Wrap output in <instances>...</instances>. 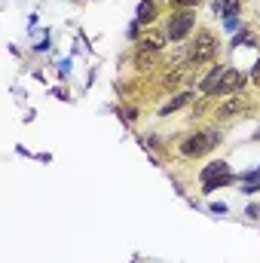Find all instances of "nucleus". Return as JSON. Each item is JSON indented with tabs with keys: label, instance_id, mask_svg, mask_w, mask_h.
Returning <instances> with one entry per match:
<instances>
[{
	"label": "nucleus",
	"instance_id": "6",
	"mask_svg": "<svg viewBox=\"0 0 260 263\" xmlns=\"http://www.w3.org/2000/svg\"><path fill=\"white\" fill-rule=\"evenodd\" d=\"M165 34H156V31H147L144 34V40H141V49H153V52H159L162 46H165Z\"/></svg>",
	"mask_w": 260,
	"mask_h": 263
},
{
	"label": "nucleus",
	"instance_id": "9",
	"mask_svg": "<svg viewBox=\"0 0 260 263\" xmlns=\"http://www.w3.org/2000/svg\"><path fill=\"white\" fill-rule=\"evenodd\" d=\"M245 110V104L239 101V98H230L224 107H217V117H236V114H242Z\"/></svg>",
	"mask_w": 260,
	"mask_h": 263
},
{
	"label": "nucleus",
	"instance_id": "8",
	"mask_svg": "<svg viewBox=\"0 0 260 263\" xmlns=\"http://www.w3.org/2000/svg\"><path fill=\"white\" fill-rule=\"evenodd\" d=\"M224 175H230V172H227V162H211V165L202 172V184H208V181H214V178H224Z\"/></svg>",
	"mask_w": 260,
	"mask_h": 263
},
{
	"label": "nucleus",
	"instance_id": "1",
	"mask_svg": "<svg viewBox=\"0 0 260 263\" xmlns=\"http://www.w3.org/2000/svg\"><path fill=\"white\" fill-rule=\"evenodd\" d=\"M214 52H217V40H214V34H211V31H199L187 55H190V65H202V62H211Z\"/></svg>",
	"mask_w": 260,
	"mask_h": 263
},
{
	"label": "nucleus",
	"instance_id": "11",
	"mask_svg": "<svg viewBox=\"0 0 260 263\" xmlns=\"http://www.w3.org/2000/svg\"><path fill=\"white\" fill-rule=\"evenodd\" d=\"M224 12H227V18H233V15L239 12V0H227V3H224Z\"/></svg>",
	"mask_w": 260,
	"mask_h": 263
},
{
	"label": "nucleus",
	"instance_id": "5",
	"mask_svg": "<svg viewBox=\"0 0 260 263\" xmlns=\"http://www.w3.org/2000/svg\"><path fill=\"white\" fill-rule=\"evenodd\" d=\"M220 80H224V67H214L205 80H202V92L211 95V92H220Z\"/></svg>",
	"mask_w": 260,
	"mask_h": 263
},
{
	"label": "nucleus",
	"instance_id": "14",
	"mask_svg": "<svg viewBox=\"0 0 260 263\" xmlns=\"http://www.w3.org/2000/svg\"><path fill=\"white\" fill-rule=\"evenodd\" d=\"M175 3H178V6H196L199 0H175Z\"/></svg>",
	"mask_w": 260,
	"mask_h": 263
},
{
	"label": "nucleus",
	"instance_id": "4",
	"mask_svg": "<svg viewBox=\"0 0 260 263\" xmlns=\"http://www.w3.org/2000/svg\"><path fill=\"white\" fill-rule=\"evenodd\" d=\"M242 89H245V73H239V70H224L220 95H233V92H242Z\"/></svg>",
	"mask_w": 260,
	"mask_h": 263
},
{
	"label": "nucleus",
	"instance_id": "10",
	"mask_svg": "<svg viewBox=\"0 0 260 263\" xmlns=\"http://www.w3.org/2000/svg\"><path fill=\"white\" fill-rule=\"evenodd\" d=\"M153 15H156V6H153L150 0H144V3L138 6V22H153Z\"/></svg>",
	"mask_w": 260,
	"mask_h": 263
},
{
	"label": "nucleus",
	"instance_id": "3",
	"mask_svg": "<svg viewBox=\"0 0 260 263\" xmlns=\"http://www.w3.org/2000/svg\"><path fill=\"white\" fill-rule=\"evenodd\" d=\"M214 144H217V132H199V135L187 138V141L181 144V153H184V156H202V153H208Z\"/></svg>",
	"mask_w": 260,
	"mask_h": 263
},
{
	"label": "nucleus",
	"instance_id": "15",
	"mask_svg": "<svg viewBox=\"0 0 260 263\" xmlns=\"http://www.w3.org/2000/svg\"><path fill=\"white\" fill-rule=\"evenodd\" d=\"M257 141H260V132H257Z\"/></svg>",
	"mask_w": 260,
	"mask_h": 263
},
{
	"label": "nucleus",
	"instance_id": "2",
	"mask_svg": "<svg viewBox=\"0 0 260 263\" xmlns=\"http://www.w3.org/2000/svg\"><path fill=\"white\" fill-rule=\"evenodd\" d=\"M193 25H196L193 9H181V12H175V15L169 18V25H165V37H169V40H184V37L193 31Z\"/></svg>",
	"mask_w": 260,
	"mask_h": 263
},
{
	"label": "nucleus",
	"instance_id": "12",
	"mask_svg": "<svg viewBox=\"0 0 260 263\" xmlns=\"http://www.w3.org/2000/svg\"><path fill=\"white\" fill-rule=\"evenodd\" d=\"M236 43H254V37H251V31H242V37H236Z\"/></svg>",
	"mask_w": 260,
	"mask_h": 263
},
{
	"label": "nucleus",
	"instance_id": "7",
	"mask_svg": "<svg viewBox=\"0 0 260 263\" xmlns=\"http://www.w3.org/2000/svg\"><path fill=\"white\" fill-rule=\"evenodd\" d=\"M190 101H193V92H181V95H175V98H172L159 114H162V117H165V114H175V110H181V107H184V104H190Z\"/></svg>",
	"mask_w": 260,
	"mask_h": 263
},
{
	"label": "nucleus",
	"instance_id": "13",
	"mask_svg": "<svg viewBox=\"0 0 260 263\" xmlns=\"http://www.w3.org/2000/svg\"><path fill=\"white\" fill-rule=\"evenodd\" d=\"M251 80H254V83L260 86V59H257V65L251 67Z\"/></svg>",
	"mask_w": 260,
	"mask_h": 263
}]
</instances>
